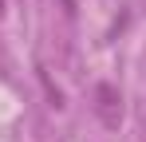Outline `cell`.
<instances>
[{
    "instance_id": "obj_1",
    "label": "cell",
    "mask_w": 146,
    "mask_h": 142,
    "mask_svg": "<svg viewBox=\"0 0 146 142\" xmlns=\"http://www.w3.org/2000/svg\"><path fill=\"white\" fill-rule=\"evenodd\" d=\"M95 115L103 126H119L122 122V99H119V87H111V83H99L95 87Z\"/></svg>"
}]
</instances>
